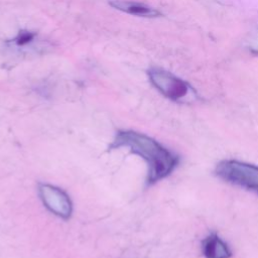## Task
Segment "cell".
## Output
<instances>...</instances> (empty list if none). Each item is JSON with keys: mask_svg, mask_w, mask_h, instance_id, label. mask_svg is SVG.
Wrapping results in <instances>:
<instances>
[{"mask_svg": "<svg viewBox=\"0 0 258 258\" xmlns=\"http://www.w3.org/2000/svg\"><path fill=\"white\" fill-rule=\"evenodd\" d=\"M127 147L142 157L148 165L147 184L151 185L167 177L177 166L178 156L155 139L136 131H118L109 149Z\"/></svg>", "mask_w": 258, "mask_h": 258, "instance_id": "6da1fadb", "label": "cell"}, {"mask_svg": "<svg viewBox=\"0 0 258 258\" xmlns=\"http://www.w3.org/2000/svg\"><path fill=\"white\" fill-rule=\"evenodd\" d=\"M150 83L156 88L164 97L174 102L192 101L197 94L190 85L160 68H151L147 72Z\"/></svg>", "mask_w": 258, "mask_h": 258, "instance_id": "7a4b0ae2", "label": "cell"}, {"mask_svg": "<svg viewBox=\"0 0 258 258\" xmlns=\"http://www.w3.org/2000/svg\"><path fill=\"white\" fill-rule=\"evenodd\" d=\"M215 173L229 183L258 195V166L256 165L235 159H226L217 164Z\"/></svg>", "mask_w": 258, "mask_h": 258, "instance_id": "3957f363", "label": "cell"}, {"mask_svg": "<svg viewBox=\"0 0 258 258\" xmlns=\"http://www.w3.org/2000/svg\"><path fill=\"white\" fill-rule=\"evenodd\" d=\"M38 194L43 205L57 217L68 220L73 212V204L70 197L59 187L40 183Z\"/></svg>", "mask_w": 258, "mask_h": 258, "instance_id": "277c9868", "label": "cell"}, {"mask_svg": "<svg viewBox=\"0 0 258 258\" xmlns=\"http://www.w3.org/2000/svg\"><path fill=\"white\" fill-rule=\"evenodd\" d=\"M202 252L206 258H230L232 251L218 234L208 235L202 242Z\"/></svg>", "mask_w": 258, "mask_h": 258, "instance_id": "5b68a950", "label": "cell"}, {"mask_svg": "<svg viewBox=\"0 0 258 258\" xmlns=\"http://www.w3.org/2000/svg\"><path fill=\"white\" fill-rule=\"evenodd\" d=\"M110 5L122 12L139 16V17H158L161 15V13L143 3H138V2H131V1H121V0H114L110 2Z\"/></svg>", "mask_w": 258, "mask_h": 258, "instance_id": "8992f818", "label": "cell"}, {"mask_svg": "<svg viewBox=\"0 0 258 258\" xmlns=\"http://www.w3.org/2000/svg\"><path fill=\"white\" fill-rule=\"evenodd\" d=\"M34 33L29 31H21L18 33L17 37L14 39L17 45H25L29 43L34 38Z\"/></svg>", "mask_w": 258, "mask_h": 258, "instance_id": "52a82bcc", "label": "cell"}]
</instances>
